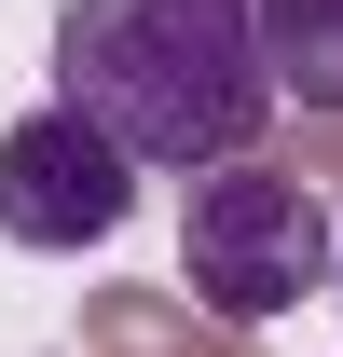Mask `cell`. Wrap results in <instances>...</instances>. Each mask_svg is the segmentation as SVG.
<instances>
[{
    "mask_svg": "<svg viewBox=\"0 0 343 357\" xmlns=\"http://www.w3.org/2000/svg\"><path fill=\"white\" fill-rule=\"evenodd\" d=\"M55 96L124 165H220L261 151L275 69L247 0H69L55 14Z\"/></svg>",
    "mask_w": 343,
    "mask_h": 357,
    "instance_id": "6da1fadb",
    "label": "cell"
},
{
    "mask_svg": "<svg viewBox=\"0 0 343 357\" xmlns=\"http://www.w3.org/2000/svg\"><path fill=\"white\" fill-rule=\"evenodd\" d=\"M178 275H192V303L234 316V330L289 316L302 289H330V206H316V178L261 165V151L192 165V192H178Z\"/></svg>",
    "mask_w": 343,
    "mask_h": 357,
    "instance_id": "7a4b0ae2",
    "label": "cell"
},
{
    "mask_svg": "<svg viewBox=\"0 0 343 357\" xmlns=\"http://www.w3.org/2000/svg\"><path fill=\"white\" fill-rule=\"evenodd\" d=\"M124 206H137V165L69 110V96L0 137V234H14V248H110Z\"/></svg>",
    "mask_w": 343,
    "mask_h": 357,
    "instance_id": "3957f363",
    "label": "cell"
},
{
    "mask_svg": "<svg viewBox=\"0 0 343 357\" xmlns=\"http://www.w3.org/2000/svg\"><path fill=\"white\" fill-rule=\"evenodd\" d=\"M247 14H261V69H275V96H302V110L343 124V0H247Z\"/></svg>",
    "mask_w": 343,
    "mask_h": 357,
    "instance_id": "277c9868",
    "label": "cell"
}]
</instances>
